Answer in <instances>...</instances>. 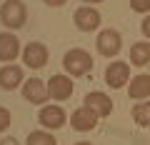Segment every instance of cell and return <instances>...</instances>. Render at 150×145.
Wrapping results in <instances>:
<instances>
[{"instance_id":"obj_1","label":"cell","mask_w":150,"mask_h":145,"mask_svg":"<svg viewBox=\"0 0 150 145\" xmlns=\"http://www.w3.org/2000/svg\"><path fill=\"white\" fill-rule=\"evenodd\" d=\"M93 55L88 53V50H83V48H70L68 53L63 55V68H65V73H68L70 78H83V75H88L93 70Z\"/></svg>"},{"instance_id":"obj_2","label":"cell","mask_w":150,"mask_h":145,"mask_svg":"<svg viewBox=\"0 0 150 145\" xmlns=\"http://www.w3.org/2000/svg\"><path fill=\"white\" fill-rule=\"evenodd\" d=\"M28 20V5L23 0H5L0 5V23L8 30H20Z\"/></svg>"},{"instance_id":"obj_3","label":"cell","mask_w":150,"mask_h":145,"mask_svg":"<svg viewBox=\"0 0 150 145\" xmlns=\"http://www.w3.org/2000/svg\"><path fill=\"white\" fill-rule=\"evenodd\" d=\"M95 50L103 55V58H115V55L123 50V38H120V33L112 30V28L100 30L98 38H95Z\"/></svg>"},{"instance_id":"obj_4","label":"cell","mask_w":150,"mask_h":145,"mask_svg":"<svg viewBox=\"0 0 150 145\" xmlns=\"http://www.w3.org/2000/svg\"><path fill=\"white\" fill-rule=\"evenodd\" d=\"M73 90H75V85H73V78H70V75H65V73H55V75H50V80H48V95H50V100L65 103V100L73 98Z\"/></svg>"},{"instance_id":"obj_5","label":"cell","mask_w":150,"mask_h":145,"mask_svg":"<svg viewBox=\"0 0 150 145\" xmlns=\"http://www.w3.org/2000/svg\"><path fill=\"white\" fill-rule=\"evenodd\" d=\"M23 65L25 68H30V70H40V68H45L48 65V60H50V50L45 48L43 43H38V40H33V43H28L25 48H23Z\"/></svg>"},{"instance_id":"obj_6","label":"cell","mask_w":150,"mask_h":145,"mask_svg":"<svg viewBox=\"0 0 150 145\" xmlns=\"http://www.w3.org/2000/svg\"><path fill=\"white\" fill-rule=\"evenodd\" d=\"M73 23H75V28H78L80 33H95L98 28H100L103 18H100V10H98V8L80 5L73 13Z\"/></svg>"},{"instance_id":"obj_7","label":"cell","mask_w":150,"mask_h":145,"mask_svg":"<svg viewBox=\"0 0 150 145\" xmlns=\"http://www.w3.org/2000/svg\"><path fill=\"white\" fill-rule=\"evenodd\" d=\"M130 68L133 65L125 63V60H112L105 68V85L112 88V90H120L130 83Z\"/></svg>"},{"instance_id":"obj_8","label":"cell","mask_w":150,"mask_h":145,"mask_svg":"<svg viewBox=\"0 0 150 145\" xmlns=\"http://www.w3.org/2000/svg\"><path fill=\"white\" fill-rule=\"evenodd\" d=\"M23 98L33 105H45L50 100L48 95V83L40 80V78H28L25 85H23Z\"/></svg>"},{"instance_id":"obj_9","label":"cell","mask_w":150,"mask_h":145,"mask_svg":"<svg viewBox=\"0 0 150 145\" xmlns=\"http://www.w3.org/2000/svg\"><path fill=\"white\" fill-rule=\"evenodd\" d=\"M65 110L60 105H43L38 110V123L43 125V130H58L65 125Z\"/></svg>"},{"instance_id":"obj_10","label":"cell","mask_w":150,"mask_h":145,"mask_svg":"<svg viewBox=\"0 0 150 145\" xmlns=\"http://www.w3.org/2000/svg\"><path fill=\"white\" fill-rule=\"evenodd\" d=\"M98 120L100 118H98L88 105H80L78 110H73V115H70V125H73V130H78V133H90V130H95Z\"/></svg>"},{"instance_id":"obj_11","label":"cell","mask_w":150,"mask_h":145,"mask_svg":"<svg viewBox=\"0 0 150 145\" xmlns=\"http://www.w3.org/2000/svg\"><path fill=\"white\" fill-rule=\"evenodd\" d=\"M83 105H88L93 113L98 115V118H108V115L112 113V98L105 95V93H100V90L88 93L85 100H83Z\"/></svg>"},{"instance_id":"obj_12","label":"cell","mask_w":150,"mask_h":145,"mask_svg":"<svg viewBox=\"0 0 150 145\" xmlns=\"http://www.w3.org/2000/svg\"><path fill=\"white\" fill-rule=\"evenodd\" d=\"M18 55H23V48H20L18 35L15 33L3 30L0 33V63H13Z\"/></svg>"},{"instance_id":"obj_13","label":"cell","mask_w":150,"mask_h":145,"mask_svg":"<svg viewBox=\"0 0 150 145\" xmlns=\"http://www.w3.org/2000/svg\"><path fill=\"white\" fill-rule=\"evenodd\" d=\"M23 78H25V70H23V65H13V63H8V65H3L0 68V88L3 90H15V88H20L23 85Z\"/></svg>"},{"instance_id":"obj_14","label":"cell","mask_w":150,"mask_h":145,"mask_svg":"<svg viewBox=\"0 0 150 145\" xmlns=\"http://www.w3.org/2000/svg\"><path fill=\"white\" fill-rule=\"evenodd\" d=\"M128 98L135 103L150 100V73H140V75L130 78L128 83Z\"/></svg>"},{"instance_id":"obj_15","label":"cell","mask_w":150,"mask_h":145,"mask_svg":"<svg viewBox=\"0 0 150 145\" xmlns=\"http://www.w3.org/2000/svg\"><path fill=\"white\" fill-rule=\"evenodd\" d=\"M150 63V40H140V43L130 45V65L135 68H145Z\"/></svg>"},{"instance_id":"obj_16","label":"cell","mask_w":150,"mask_h":145,"mask_svg":"<svg viewBox=\"0 0 150 145\" xmlns=\"http://www.w3.org/2000/svg\"><path fill=\"white\" fill-rule=\"evenodd\" d=\"M130 115H133L135 125H140V128H150V100H140L138 105H133Z\"/></svg>"},{"instance_id":"obj_17","label":"cell","mask_w":150,"mask_h":145,"mask_svg":"<svg viewBox=\"0 0 150 145\" xmlns=\"http://www.w3.org/2000/svg\"><path fill=\"white\" fill-rule=\"evenodd\" d=\"M25 145H58V140L50 130H33L25 138Z\"/></svg>"},{"instance_id":"obj_18","label":"cell","mask_w":150,"mask_h":145,"mask_svg":"<svg viewBox=\"0 0 150 145\" xmlns=\"http://www.w3.org/2000/svg\"><path fill=\"white\" fill-rule=\"evenodd\" d=\"M130 3V10L140 13V15H150V0H128Z\"/></svg>"},{"instance_id":"obj_19","label":"cell","mask_w":150,"mask_h":145,"mask_svg":"<svg viewBox=\"0 0 150 145\" xmlns=\"http://www.w3.org/2000/svg\"><path fill=\"white\" fill-rule=\"evenodd\" d=\"M10 110H8V108H3L0 105V133H5L8 128H10Z\"/></svg>"},{"instance_id":"obj_20","label":"cell","mask_w":150,"mask_h":145,"mask_svg":"<svg viewBox=\"0 0 150 145\" xmlns=\"http://www.w3.org/2000/svg\"><path fill=\"white\" fill-rule=\"evenodd\" d=\"M140 33L145 35V40H150V15L143 18V23H140Z\"/></svg>"},{"instance_id":"obj_21","label":"cell","mask_w":150,"mask_h":145,"mask_svg":"<svg viewBox=\"0 0 150 145\" xmlns=\"http://www.w3.org/2000/svg\"><path fill=\"white\" fill-rule=\"evenodd\" d=\"M43 3H45L48 8H60V5H65L68 0H43Z\"/></svg>"},{"instance_id":"obj_22","label":"cell","mask_w":150,"mask_h":145,"mask_svg":"<svg viewBox=\"0 0 150 145\" xmlns=\"http://www.w3.org/2000/svg\"><path fill=\"white\" fill-rule=\"evenodd\" d=\"M0 145H20V143H18V138H10V135H8V138L0 140Z\"/></svg>"},{"instance_id":"obj_23","label":"cell","mask_w":150,"mask_h":145,"mask_svg":"<svg viewBox=\"0 0 150 145\" xmlns=\"http://www.w3.org/2000/svg\"><path fill=\"white\" fill-rule=\"evenodd\" d=\"M80 3H85V5H98V3H103V0H80Z\"/></svg>"},{"instance_id":"obj_24","label":"cell","mask_w":150,"mask_h":145,"mask_svg":"<svg viewBox=\"0 0 150 145\" xmlns=\"http://www.w3.org/2000/svg\"><path fill=\"white\" fill-rule=\"evenodd\" d=\"M75 145H93V143H75Z\"/></svg>"}]
</instances>
